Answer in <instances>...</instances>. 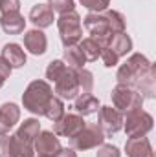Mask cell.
I'll return each instance as SVG.
<instances>
[{"label": "cell", "instance_id": "obj_1", "mask_svg": "<svg viewBox=\"0 0 156 157\" xmlns=\"http://www.w3.org/2000/svg\"><path fill=\"white\" fill-rule=\"evenodd\" d=\"M84 28L88 29L92 39H96L103 48H107L112 35L125 31V17L119 11L109 9L99 13H88L84 17Z\"/></svg>", "mask_w": 156, "mask_h": 157}, {"label": "cell", "instance_id": "obj_2", "mask_svg": "<svg viewBox=\"0 0 156 157\" xmlns=\"http://www.w3.org/2000/svg\"><path fill=\"white\" fill-rule=\"evenodd\" d=\"M153 68H154L153 62H151L145 55H142V53H134V55H130V57L127 59L125 64L119 66L117 75H116L117 84H125V86L136 88L138 82L145 77Z\"/></svg>", "mask_w": 156, "mask_h": 157}, {"label": "cell", "instance_id": "obj_3", "mask_svg": "<svg viewBox=\"0 0 156 157\" xmlns=\"http://www.w3.org/2000/svg\"><path fill=\"white\" fill-rule=\"evenodd\" d=\"M51 97H53V91L46 80H33L26 88V91L22 95V102H24V108L28 112L44 115V110H46Z\"/></svg>", "mask_w": 156, "mask_h": 157}, {"label": "cell", "instance_id": "obj_4", "mask_svg": "<svg viewBox=\"0 0 156 157\" xmlns=\"http://www.w3.org/2000/svg\"><path fill=\"white\" fill-rule=\"evenodd\" d=\"M112 102L119 113H129L134 110H140L143 106V97L130 86L117 84L112 90Z\"/></svg>", "mask_w": 156, "mask_h": 157}, {"label": "cell", "instance_id": "obj_5", "mask_svg": "<svg viewBox=\"0 0 156 157\" xmlns=\"http://www.w3.org/2000/svg\"><path fill=\"white\" fill-rule=\"evenodd\" d=\"M57 28H59V33H61V40L66 46H76L81 37H83V28H81V17H79L76 11H70V13H64L59 17L57 20Z\"/></svg>", "mask_w": 156, "mask_h": 157}, {"label": "cell", "instance_id": "obj_6", "mask_svg": "<svg viewBox=\"0 0 156 157\" xmlns=\"http://www.w3.org/2000/svg\"><path fill=\"white\" fill-rule=\"evenodd\" d=\"M153 122H154L153 115L147 113V112H143L140 108V110L125 113L123 128H125V132H127L129 137H143V135H147L153 130Z\"/></svg>", "mask_w": 156, "mask_h": 157}, {"label": "cell", "instance_id": "obj_7", "mask_svg": "<svg viewBox=\"0 0 156 157\" xmlns=\"http://www.w3.org/2000/svg\"><path fill=\"white\" fill-rule=\"evenodd\" d=\"M103 141H105V133L97 124H84L74 137H70V144L76 150L97 148L99 144H103Z\"/></svg>", "mask_w": 156, "mask_h": 157}, {"label": "cell", "instance_id": "obj_8", "mask_svg": "<svg viewBox=\"0 0 156 157\" xmlns=\"http://www.w3.org/2000/svg\"><path fill=\"white\" fill-rule=\"evenodd\" d=\"M0 157H33V144L17 135L0 137Z\"/></svg>", "mask_w": 156, "mask_h": 157}, {"label": "cell", "instance_id": "obj_9", "mask_svg": "<svg viewBox=\"0 0 156 157\" xmlns=\"http://www.w3.org/2000/svg\"><path fill=\"white\" fill-rule=\"evenodd\" d=\"M53 93H57L59 99H64V101H72L77 97V93L81 91L77 84V71L72 70V68H66V71L53 82Z\"/></svg>", "mask_w": 156, "mask_h": 157}, {"label": "cell", "instance_id": "obj_10", "mask_svg": "<svg viewBox=\"0 0 156 157\" xmlns=\"http://www.w3.org/2000/svg\"><path fill=\"white\" fill-rule=\"evenodd\" d=\"M99 112V122L97 126L105 135H112L123 128V113H119L112 106H103L97 110Z\"/></svg>", "mask_w": 156, "mask_h": 157}, {"label": "cell", "instance_id": "obj_11", "mask_svg": "<svg viewBox=\"0 0 156 157\" xmlns=\"http://www.w3.org/2000/svg\"><path fill=\"white\" fill-rule=\"evenodd\" d=\"M33 150L42 157H53L61 150L59 135H55L53 132H39L33 141Z\"/></svg>", "mask_w": 156, "mask_h": 157}, {"label": "cell", "instance_id": "obj_12", "mask_svg": "<svg viewBox=\"0 0 156 157\" xmlns=\"http://www.w3.org/2000/svg\"><path fill=\"white\" fill-rule=\"evenodd\" d=\"M86 122L83 121L81 115H76V113H64L59 121H55L53 124V133L55 135H61V137H74L79 130L84 126Z\"/></svg>", "mask_w": 156, "mask_h": 157}, {"label": "cell", "instance_id": "obj_13", "mask_svg": "<svg viewBox=\"0 0 156 157\" xmlns=\"http://www.w3.org/2000/svg\"><path fill=\"white\" fill-rule=\"evenodd\" d=\"M18 117H20V110L17 104L6 102L0 106V137L9 133V130L18 122Z\"/></svg>", "mask_w": 156, "mask_h": 157}, {"label": "cell", "instance_id": "obj_14", "mask_svg": "<svg viewBox=\"0 0 156 157\" xmlns=\"http://www.w3.org/2000/svg\"><path fill=\"white\" fill-rule=\"evenodd\" d=\"M125 152L129 157H154L151 141L143 135V137H129L127 144H125Z\"/></svg>", "mask_w": 156, "mask_h": 157}, {"label": "cell", "instance_id": "obj_15", "mask_svg": "<svg viewBox=\"0 0 156 157\" xmlns=\"http://www.w3.org/2000/svg\"><path fill=\"white\" fill-rule=\"evenodd\" d=\"M0 59L6 60L11 70H13V68H22V66L26 64V53H24V49H22L18 44H15V42L6 44V46L2 48Z\"/></svg>", "mask_w": 156, "mask_h": 157}, {"label": "cell", "instance_id": "obj_16", "mask_svg": "<svg viewBox=\"0 0 156 157\" xmlns=\"http://www.w3.org/2000/svg\"><path fill=\"white\" fill-rule=\"evenodd\" d=\"M30 20H31L39 29L48 28V26L53 24V11H51V7H50L48 4H37V6H33L31 11H30Z\"/></svg>", "mask_w": 156, "mask_h": 157}, {"label": "cell", "instance_id": "obj_17", "mask_svg": "<svg viewBox=\"0 0 156 157\" xmlns=\"http://www.w3.org/2000/svg\"><path fill=\"white\" fill-rule=\"evenodd\" d=\"M24 46L30 53L33 55H42L46 51V46H48V39L46 35L40 31V29H31L24 35Z\"/></svg>", "mask_w": 156, "mask_h": 157}, {"label": "cell", "instance_id": "obj_18", "mask_svg": "<svg viewBox=\"0 0 156 157\" xmlns=\"http://www.w3.org/2000/svg\"><path fill=\"white\" fill-rule=\"evenodd\" d=\"M0 28L9 35H18L26 28V20L20 13H4L0 17Z\"/></svg>", "mask_w": 156, "mask_h": 157}, {"label": "cell", "instance_id": "obj_19", "mask_svg": "<svg viewBox=\"0 0 156 157\" xmlns=\"http://www.w3.org/2000/svg\"><path fill=\"white\" fill-rule=\"evenodd\" d=\"M74 108L79 115H92L99 110V101L92 95V93H81L79 97H76V102H74Z\"/></svg>", "mask_w": 156, "mask_h": 157}, {"label": "cell", "instance_id": "obj_20", "mask_svg": "<svg viewBox=\"0 0 156 157\" xmlns=\"http://www.w3.org/2000/svg\"><path fill=\"white\" fill-rule=\"evenodd\" d=\"M64 64L68 66V68H72V70H83V66H84V62H86V59H84V55H83V51H81V48L79 46H66L64 48Z\"/></svg>", "mask_w": 156, "mask_h": 157}, {"label": "cell", "instance_id": "obj_21", "mask_svg": "<svg viewBox=\"0 0 156 157\" xmlns=\"http://www.w3.org/2000/svg\"><path fill=\"white\" fill-rule=\"evenodd\" d=\"M40 132V122L37 119H26L22 124H20V128L17 130V137L18 139H22V141H26V143H31L33 144V141H35V137L39 135Z\"/></svg>", "mask_w": 156, "mask_h": 157}, {"label": "cell", "instance_id": "obj_22", "mask_svg": "<svg viewBox=\"0 0 156 157\" xmlns=\"http://www.w3.org/2000/svg\"><path fill=\"white\" fill-rule=\"evenodd\" d=\"M107 48L112 49L117 57H123V55H127V53L132 49V40H130V37H129L125 31H121V33L112 35V39H110V42H109Z\"/></svg>", "mask_w": 156, "mask_h": 157}, {"label": "cell", "instance_id": "obj_23", "mask_svg": "<svg viewBox=\"0 0 156 157\" xmlns=\"http://www.w3.org/2000/svg\"><path fill=\"white\" fill-rule=\"evenodd\" d=\"M79 48H81V51H83V55H84V59L88 62L97 60L99 55H101V51H103V46L96 39H92V37H88V39H84V40H79Z\"/></svg>", "mask_w": 156, "mask_h": 157}, {"label": "cell", "instance_id": "obj_24", "mask_svg": "<svg viewBox=\"0 0 156 157\" xmlns=\"http://www.w3.org/2000/svg\"><path fill=\"white\" fill-rule=\"evenodd\" d=\"M44 115L50 119V121H59V119L64 115V104H63V99H59V97H51L50 99V102H48V106H46V110H44Z\"/></svg>", "mask_w": 156, "mask_h": 157}, {"label": "cell", "instance_id": "obj_25", "mask_svg": "<svg viewBox=\"0 0 156 157\" xmlns=\"http://www.w3.org/2000/svg\"><path fill=\"white\" fill-rule=\"evenodd\" d=\"M66 68H68V66H66L63 60H51V62L48 64V68H46V78H48L50 82H55L57 78L66 71Z\"/></svg>", "mask_w": 156, "mask_h": 157}, {"label": "cell", "instance_id": "obj_26", "mask_svg": "<svg viewBox=\"0 0 156 157\" xmlns=\"http://www.w3.org/2000/svg\"><path fill=\"white\" fill-rule=\"evenodd\" d=\"M77 84H79V90L83 93H90L92 88H94V75L88 71V70H79L77 71Z\"/></svg>", "mask_w": 156, "mask_h": 157}, {"label": "cell", "instance_id": "obj_27", "mask_svg": "<svg viewBox=\"0 0 156 157\" xmlns=\"http://www.w3.org/2000/svg\"><path fill=\"white\" fill-rule=\"evenodd\" d=\"M48 6L51 7L53 13H59V15L74 11V0H48Z\"/></svg>", "mask_w": 156, "mask_h": 157}, {"label": "cell", "instance_id": "obj_28", "mask_svg": "<svg viewBox=\"0 0 156 157\" xmlns=\"http://www.w3.org/2000/svg\"><path fill=\"white\" fill-rule=\"evenodd\" d=\"M86 9H90L92 13H99V11H105L110 4V0H79Z\"/></svg>", "mask_w": 156, "mask_h": 157}, {"label": "cell", "instance_id": "obj_29", "mask_svg": "<svg viewBox=\"0 0 156 157\" xmlns=\"http://www.w3.org/2000/svg\"><path fill=\"white\" fill-rule=\"evenodd\" d=\"M99 59L103 60V64H105L107 68H112V66H116L117 60H119V57H117L112 49H109V48H103V51H101Z\"/></svg>", "mask_w": 156, "mask_h": 157}, {"label": "cell", "instance_id": "obj_30", "mask_svg": "<svg viewBox=\"0 0 156 157\" xmlns=\"http://www.w3.org/2000/svg\"><path fill=\"white\" fill-rule=\"evenodd\" d=\"M20 0H0V13H18Z\"/></svg>", "mask_w": 156, "mask_h": 157}, {"label": "cell", "instance_id": "obj_31", "mask_svg": "<svg viewBox=\"0 0 156 157\" xmlns=\"http://www.w3.org/2000/svg\"><path fill=\"white\" fill-rule=\"evenodd\" d=\"M96 157H119V150L114 144H99Z\"/></svg>", "mask_w": 156, "mask_h": 157}, {"label": "cell", "instance_id": "obj_32", "mask_svg": "<svg viewBox=\"0 0 156 157\" xmlns=\"http://www.w3.org/2000/svg\"><path fill=\"white\" fill-rule=\"evenodd\" d=\"M9 73H11V68H9V64H7L6 60H2V59H0V88L4 86L6 78H9Z\"/></svg>", "mask_w": 156, "mask_h": 157}, {"label": "cell", "instance_id": "obj_33", "mask_svg": "<svg viewBox=\"0 0 156 157\" xmlns=\"http://www.w3.org/2000/svg\"><path fill=\"white\" fill-rule=\"evenodd\" d=\"M53 157H77V154H76L72 148H61Z\"/></svg>", "mask_w": 156, "mask_h": 157}, {"label": "cell", "instance_id": "obj_34", "mask_svg": "<svg viewBox=\"0 0 156 157\" xmlns=\"http://www.w3.org/2000/svg\"><path fill=\"white\" fill-rule=\"evenodd\" d=\"M39 157H42V155H39Z\"/></svg>", "mask_w": 156, "mask_h": 157}]
</instances>
